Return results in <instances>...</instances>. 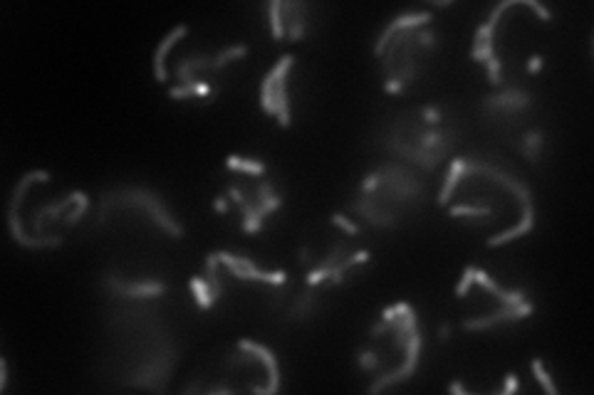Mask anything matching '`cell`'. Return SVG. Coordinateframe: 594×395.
Segmentation results:
<instances>
[{
	"label": "cell",
	"mask_w": 594,
	"mask_h": 395,
	"mask_svg": "<svg viewBox=\"0 0 594 395\" xmlns=\"http://www.w3.org/2000/svg\"><path fill=\"white\" fill-rule=\"evenodd\" d=\"M99 205H102V210H99V223H104L107 212L119 210V208H129V210H139V212H144V215H149V218L154 220L164 232H168V235L176 237V240L184 237V225L173 218L171 210L164 205L161 195L154 193V190H149V188H139V185L110 188V190H104L102 193Z\"/></svg>",
	"instance_id": "6da1fadb"
},
{
	"label": "cell",
	"mask_w": 594,
	"mask_h": 395,
	"mask_svg": "<svg viewBox=\"0 0 594 395\" xmlns=\"http://www.w3.org/2000/svg\"><path fill=\"white\" fill-rule=\"evenodd\" d=\"M228 190V198L241 208V225L245 232H260L263 230V220L270 215V212L280 210L283 208V198L275 193L272 183L268 178H255V183L250 185H243V183H231L225 185Z\"/></svg>",
	"instance_id": "7a4b0ae2"
},
{
	"label": "cell",
	"mask_w": 594,
	"mask_h": 395,
	"mask_svg": "<svg viewBox=\"0 0 594 395\" xmlns=\"http://www.w3.org/2000/svg\"><path fill=\"white\" fill-rule=\"evenodd\" d=\"M218 259H220V267H225L233 277H238V279L263 282V284H270V286H283L285 282H288V272H283V269L268 272V269H260L253 259L238 257V255L225 252V250H218Z\"/></svg>",
	"instance_id": "3957f363"
},
{
	"label": "cell",
	"mask_w": 594,
	"mask_h": 395,
	"mask_svg": "<svg viewBox=\"0 0 594 395\" xmlns=\"http://www.w3.org/2000/svg\"><path fill=\"white\" fill-rule=\"evenodd\" d=\"M104 289H110L112 297L129 299V302H137V299H156L166 294V284L159 279H121L116 275H104L102 277Z\"/></svg>",
	"instance_id": "277c9868"
},
{
	"label": "cell",
	"mask_w": 594,
	"mask_h": 395,
	"mask_svg": "<svg viewBox=\"0 0 594 395\" xmlns=\"http://www.w3.org/2000/svg\"><path fill=\"white\" fill-rule=\"evenodd\" d=\"M532 107V94L523 86H508L483 99V109L491 116H518Z\"/></svg>",
	"instance_id": "5b68a950"
},
{
	"label": "cell",
	"mask_w": 594,
	"mask_h": 395,
	"mask_svg": "<svg viewBox=\"0 0 594 395\" xmlns=\"http://www.w3.org/2000/svg\"><path fill=\"white\" fill-rule=\"evenodd\" d=\"M295 57L292 55H283L277 59V77H275V92H272V99H275V119L283 129L290 127V94H288V77L290 69H292Z\"/></svg>",
	"instance_id": "8992f818"
},
{
	"label": "cell",
	"mask_w": 594,
	"mask_h": 395,
	"mask_svg": "<svg viewBox=\"0 0 594 395\" xmlns=\"http://www.w3.org/2000/svg\"><path fill=\"white\" fill-rule=\"evenodd\" d=\"M307 12H310V3H283V20H285V40L302 42L307 37V30H310V20H307Z\"/></svg>",
	"instance_id": "52a82bcc"
},
{
	"label": "cell",
	"mask_w": 594,
	"mask_h": 395,
	"mask_svg": "<svg viewBox=\"0 0 594 395\" xmlns=\"http://www.w3.org/2000/svg\"><path fill=\"white\" fill-rule=\"evenodd\" d=\"M186 35H189V25H176V28H173L164 40H159V47L154 50V77H156V82L168 80V72H166L168 52L173 50V45H179Z\"/></svg>",
	"instance_id": "ba28073f"
},
{
	"label": "cell",
	"mask_w": 594,
	"mask_h": 395,
	"mask_svg": "<svg viewBox=\"0 0 594 395\" xmlns=\"http://www.w3.org/2000/svg\"><path fill=\"white\" fill-rule=\"evenodd\" d=\"M543 149H545V134L540 131V129H527V131L515 141V151H518L525 160H530V163H537V160H540Z\"/></svg>",
	"instance_id": "9c48e42d"
},
{
	"label": "cell",
	"mask_w": 594,
	"mask_h": 395,
	"mask_svg": "<svg viewBox=\"0 0 594 395\" xmlns=\"http://www.w3.org/2000/svg\"><path fill=\"white\" fill-rule=\"evenodd\" d=\"M315 306H317L315 289H312V286H307L305 292L295 297V302H292V306H290L288 316L292 321H305V319H310V316L315 314Z\"/></svg>",
	"instance_id": "30bf717a"
},
{
	"label": "cell",
	"mask_w": 594,
	"mask_h": 395,
	"mask_svg": "<svg viewBox=\"0 0 594 395\" xmlns=\"http://www.w3.org/2000/svg\"><path fill=\"white\" fill-rule=\"evenodd\" d=\"M225 166L231 171H238L243 176H253V178H265L268 166L260 158H243V156H228L225 158Z\"/></svg>",
	"instance_id": "8fae6325"
},
{
	"label": "cell",
	"mask_w": 594,
	"mask_h": 395,
	"mask_svg": "<svg viewBox=\"0 0 594 395\" xmlns=\"http://www.w3.org/2000/svg\"><path fill=\"white\" fill-rule=\"evenodd\" d=\"M463 168H466V158H456L453 163H451V171H448V176H446V183L439 193V205H448V203L453 201V193H456L458 183H461V178H463Z\"/></svg>",
	"instance_id": "7c38bea8"
},
{
	"label": "cell",
	"mask_w": 594,
	"mask_h": 395,
	"mask_svg": "<svg viewBox=\"0 0 594 395\" xmlns=\"http://www.w3.org/2000/svg\"><path fill=\"white\" fill-rule=\"evenodd\" d=\"M189 286H191V292H193V302H196V306H198L201 311H208V309H211V306L216 304V299H213V294H211V289H208V284H206V279H203V275L191 277Z\"/></svg>",
	"instance_id": "4fadbf2b"
},
{
	"label": "cell",
	"mask_w": 594,
	"mask_h": 395,
	"mask_svg": "<svg viewBox=\"0 0 594 395\" xmlns=\"http://www.w3.org/2000/svg\"><path fill=\"white\" fill-rule=\"evenodd\" d=\"M248 55V45H231V47H225L223 52H218V55H213V64H211V72H220V69H225L231 62H238V59H243Z\"/></svg>",
	"instance_id": "5bb4252c"
},
{
	"label": "cell",
	"mask_w": 594,
	"mask_h": 395,
	"mask_svg": "<svg viewBox=\"0 0 594 395\" xmlns=\"http://www.w3.org/2000/svg\"><path fill=\"white\" fill-rule=\"evenodd\" d=\"M268 15H270V35L275 42L285 40V20H283V0L268 3Z\"/></svg>",
	"instance_id": "9a60e30c"
},
{
	"label": "cell",
	"mask_w": 594,
	"mask_h": 395,
	"mask_svg": "<svg viewBox=\"0 0 594 395\" xmlns=\"http://www.w3.org/2000/svg\"><path fill=\"white\" fill-rule=\"evenodd\" d=\"M530 368H532V376L537 378V383H540V385L545 388V393H550V395H557V393H560V390H557V385H554L552 376H550L548 368H545L543 358H537V356H535V358L530 361Z\"/></svg>",
	"instance_id": "2e32d148"
},
{
	"label": "cell",
	"mask_w": 594,
	"mask_h": 395,
	"mask_svg": "<svg viewBox=\"0 0 594 395\" xmlns=\"http://www.w3.org/2000/svg\"><path fill=\"white\" fill-rule=\"evenodd\" d=\"M416 116H419L421 124H426V127H441V124H444V109L436 107V104H423Z\"/></svg>",
	"instance_id": "e0dca14e"
},
{
	"label": "cell",
	"mask_w": 594,
	"mask_h": 395,
	"mask_svg": "<svg viewBox=\"0 0 594 395\" xmlns=\"http://www.w3.org/2000/svg\"><path fill=\"white\" fill-rule=\"evenodd\" d=\"M475 284V264H468L466 269H463V275H461V282H458L456 286V297H466L468 292H471V286Z\"/></svg>",
	"instance_id": "ac0fdd59"
},
{
	"label": "cell",
	"mask_w": 594,
	"mask_h": 395,
	"mask_svg": "<svg viewBox=\"0 0 594 395\" xmlns=\"http://www.w3.org/2000/svg\"><path fill=\"white\" fill-rule=\"evenodd\" d=\"M329 223L337 225V228H342L347 232V235H359V225L354 223L349 215H342V212H335L332 218H329Z\"/></svg>",
	"instance_id": "d6986e66"
},
{
	"label": "cell",
	"mask_w": 594,
	"mask_h": 395,
	"mask_svg": "<svg viewBox=\"0 0 594 395\" xmlns=\"http://www.w3.org/2000/svg\"><path fill=\"white\" fill-rule=\"evenodd\" d=\"M518 388H520L518 378H515L513 373H508V376H505V385H503V393H515Z\"/></svg>",
	"instance_id": "ffe728a7"
},
{
	"label": "cell",
	"mask_w": 594,
	"mask_h": 395,
	"mask_svg": "<svg viewBox=\"0 0 594 395\" xmlns=\"http://www.w3.org/2000/svg\"><path fill=\"white\" fill-rule=\"evenodd\" d=\"M213 210L220 212V215H225V212H228V198H225V195H218V198H213Z\"/></svg>",
	"instance_id": "44dd1931"
},
{
	"label": "cell",
	"mask_w": 594,
	"mask_h": 395,
	"mask_svg": "<svg viewBox=\"0 0 594 395\" xmlns=\"http://www.w3.org/2000/svg\"><path fill=\"white\" fill-rule=\"evenodd\" d=\"M540 69H543V57L535 55V57H530V62H527V72H530V75H537Z\"/></svg>",
	"instance_id": "7402d4cb"
},
{
	"label": "cell",
	"mask_w": 594,
	"mask_h": 395,
	"mask_svg": "<svg viewBox=\"0 0 594 395\" xmlns=\"http://www.w3.org/2000/svg\"><path fill=\"white\" fill-rule=\"evenodd\" d=\"M300 264H305V267H315V259H312L310 247H300Z\"/></svg>",
	"instance_id": "603a6c76"
},
{
	"label": "cell",
	"mask_w": 594,
	"mask_h": 395,
	"mask_svg": "<svg viewBox=\"0 0 594 395\" xmlns=\"http://www.w3.org/2000/svg\"><path fill=\"white\" fill-rule=\"evenodd\" d=\"M6 380H8V363L6 358H0V388H6Z\"/></svg>",
	"instance_id": "cb8c5ba5"
},
{
	"label": "cell",
	"mask_w": 594,
	"mask_h": 395,
	"mask_svg": "<svg viewBox=\"0 0 594 395\" xmlns=\"http://www.w3.org/2000/svg\"><path fill=\"white\" fill-rule=\"evenodd\" d=\"M439 338H441V341H448V338H451V327H448V324H441Z\"/></svg>",
	"instance_id": "d4e9b609"
},
{
	"label": "cell",
	"mask_w": 594,
	"mask_h": 395,
	"mask_svg": "<svg viewBox=\"0 0 594 395\" xmlns=\"http://www.w3.org/2000/svg\"><path fill=\"white\" fill-rule=\"evenodd\" d=\"M448 390H451V393H468V390L463 388V383H461V380H453V383L448 385Z\"/></svg>",
	"instance_id": "484cf974"
}]
</instances>
